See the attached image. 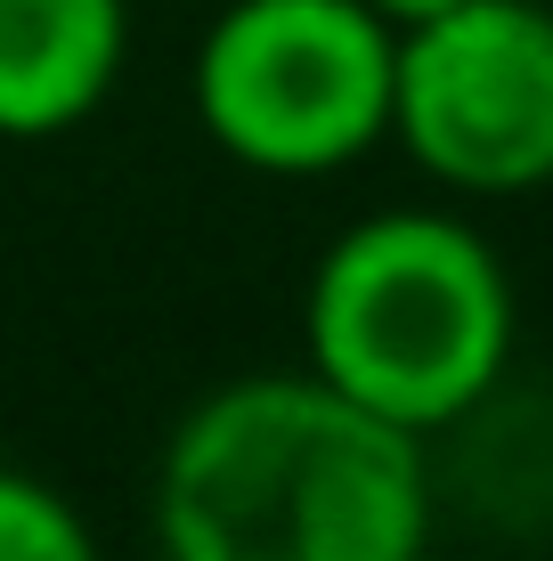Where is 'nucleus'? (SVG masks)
Wrapping results in <instances>:
<instances>
[{
	"mask_svg": "<svg viewBox=\"0 0 553 561\" xmlns=\"http://www.w3.org/2000/svg\"><path fill=\"white\" fill-rule=\"evenodd\" d=\"M399 33L367 0H228L196 42V123L261 180H334L391 139Z\"/></svg>",
	"mask_w": 553,
	"mask_h": 561,
	"instance_id": "obj_3",
	"label": "nucleus"
},
{
	"mask_svg": "<svg viewBox=\"0 0 553 561\" xmlns=\"http://www.w3.org/2000/svg\"><path fill=\"white\" fill-rule=\"evenodd\" d=\"M139 561H180V553H171V546H155V553H139Z\"/></svg>",
	"mask_w": 553,
	"mask_h": 561,
	"instance_id": "obj_8",
	"label": "nucleus"
},
{
	"mask_svg": "<svg viewBox=\"0 0 553 561\" xmlns=\"http://www.w3.org/2000/svg\"><path fill=\"white\" fill-rule=\"evenodd\" d=\"M375 16H383L391 33H407V25H424V16H440V9H456V0H367Z\"/></svg>",
	"mask_w": 553,
	"mask_h": 561,
	"instance_id": "obj_7",
	"label": "nucleus"
},
{
	"mask_svg": "<svg viewBox=\"0 0 553 561\" xmlns=\"http://www.w3.org/2000/svg\"><path fill=\"white\" fill-rule=\"evenodd\" d=\"M521 301L497 244L440 204L367 211L318 253L301 294V366L440 439L505 391Z\"/></svg>",
	"mask_w": 553,
	"mask_h": 561,
	"instance_id": "obj_2",
	"label": "nucleus"
},
{
	"mask_svg": "<svg viewBox=\"0 0 553 561\" xmlns=\"http://www.w3.org/2000/svg\"><path fill=\"white\" fill-rule=\"evenodd\" d=\"M130 0H0V139H57L123 82Z\"/></svg>",
	"mask_w": 553,
	"mask_h": 561,
	"instance_id": "obj_5",
	"label": "nucleus"
},
{
	"mask_svg": "<svg viewBox=\"0 0 553 561\" xmlns=\"http://www.w3.org/2000/svg\"><path fill=\"white\" fill-rule=\"evenodd\" d=\"M0 561H106L66 489L25 463H0Z\"/></svg>",
	"mask_w": 553,
	"mask_h": 561,
	"instance_id": "obj_6",
	"label": "nucleus"
},
{
	"mask_svg": "<svg viewBox=\"0 0 553 561\" xmlns=\"http://www.w3.org/2000/svg\"><path fill=\"white\" fill-rule=\"evenodd\" d=\"M431 456L326 375L212 382L155 456V546L180 561H431Z\"/></svg>",
	"mask_w": 553,
	"mask_h": 561,
	"instance_id": "obj_1",
	"label": "nucleus"
},
{
	"mask_svg": "<svg viewBox=\"0 0 553 561\" xmlns=\"http://www.w3.org/2000/svg\"><path fill=\"white\" fill-rule=\"evenodd\" d=\"M391 147L464 204L553 187V9L456 0L399 33Z\"/></svg>",
	"mask_w": 553,
	"mask_h": 561,
	"instance_id": "obj_4",
	"label": "nucleus"
}]
</instances>
